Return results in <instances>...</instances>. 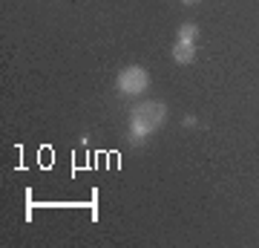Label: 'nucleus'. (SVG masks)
Masks as SVG:
<instances>
[{"label": "nucleus", "instance_id": "1", "mask_svg": "<svg viewBox=\"0 0 259 248\" xmlns=\"http://www.w3.org/2000/svg\"><path fill=\"white\" fill-rule=\"evenodd\" d=\"M167 119V107L161 101H144L136 104L130 110V141L133 145H141L147 141V136H153Z\"/></svg>", "mask_w": 259, "mask_h": 248}, {"label": "nucleus", "instance_id": "2", "mask_svg": "<svg viewBox=\"0 0 259 248\" xmlns=\"http://www.w3.org/2000/svg\"><path fill=\"white\" fill-rule=\"evenodd\" d=\"M150 84V75L144 66L133 64V66H124L118 73V81H115V87H118V92H124V95H139V92L147 90Z\"/></svg>", "mask_w": 259, "mask_h": 248}, {"label": "nucleus", "instance_id": "3", "mask_svg": "<svg viewBox=\"0 0 259 248\" xmlns=\"http://www.w3.org/2000/svg\"><path fill=\"white\" fill-rule=\"evenodd\" d=\"M173 61H176V64H193L196 46L190 44V41H176V46H173Z\"/></svg>", "mask_w": 259, "mask_h": 248}, {"label": "nucleus", "instance_id": "4", "mask_svg": "<svg viewBox=\"0 0 259 248\" xmlns=\"http://www.w3.org/2000/svg\"><path fill=\"white\" fill-rule=\"evenodd\" d=\"M196 35H199L196 23H182V26H179V38H176V41H190V44H193Z\"/></svg>", "mask_w": 259, "mask_h": 248}, {"label": "nucleus", "instance_id": "5", "mask_svg": "<svg viewBox=\"0 0 259 248\" xmlns=\"http://www.w3.org/2000/svg\"><path fill=\"white\" fill-rule=\"evenodd\" d=\"M182 3H187V6H193V3H199V0H182Z\"/></svg>", "mask_w": 259, "mask_h": 248}]
</instances>
